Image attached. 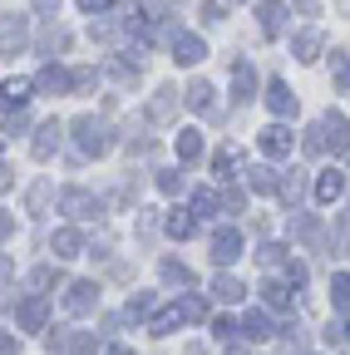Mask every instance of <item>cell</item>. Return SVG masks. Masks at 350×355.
I'll return each mask as SVG.
<instances>
[{
	"instance_id": "cell-17",
	"label": "cell",
	"mask_w": 350,
	"mask_h": 355,
	"mask_svg": "<svg viewBox=\"0 0 350 355\" xmlns=\"http://www.w3.org/2000/svg\"><path fill=\"white\" fill-rule=\"evenodd\" d=\"M345 193V173H335V168H326L321 178H316V202H335Z\"/></svg>"
},
{
	"instance_id": "cell-34",
	"label": "cell",
	"mask_w": 350,
	"mask_h": 355,
	"mask_svg": "<svg viewBox=\"0 0 350 355\" xmlns=\"http://www.w3.org/2000/svg\"><path fill=\"white\" fill-rule=\"evenodd\" d=\"M64 44H69V35H64L60 25H50L45 35H40V50H45V55H55V50H64Z\"/></svg>"
},
{
	"instance_id": "cell-7",
	"label": "cell",
	"mask_w": 350,
	"mask_h": 355,
	"mask_svg": "<svg viewBox=\"0 0 350 355\" xmlns=\"http://www.w3.org/2000/svg\"><path fill=\"white\" fill-rule=\"evenodd\" d=\"M291 144H296V133H291L286 123L261 128V153H267V158H286V153H291Z\"/></svg>"
},
{
	"instance_id": "cell-45",
	"label": "cell",
	"mask_w": 350,
	"mask_h": 355,
	"mask_svg": "<svg viewBox=\"0 0 350 355\" xmlns=\"http://www.w3.org/2000/svg\"><path fill=\"white\" fill-rule=\"evenodd\" d=\"M79 10L84 15H104V10H114V0H79Z\"/></svg>"
},
{
	"instance_id": "cell-32",
	"label": "cell",
	"mask_w": 350,
	"mask_h": 355,
	"mask_svg": "<svg viewBox=\"0 0 350 355\" xmlns=\"http://www.w3.org/2000/svg\"><path fill=\"white\" fill-rule=\"evenodd\" d=\"M331 306L350 311V277H331Z\"/></svg>"
},
{
	"instance_id": "cell-24",
	"label": "cell",
	"mask_w": 350,
	"mask_h": 355,
	"mask_svg": "<svg viewBox=\"0 0 350 355\" xmlns=\"http://www.w3.org/2000/svg\"><path fill=\"white\" fill-rule=\"evenodd\" d=\"M183 104H188V109H198V114H207V109H212V84H207V79H193Z\"/></svg>"
},
{
	"instance_id": "cell-52",
	"label": "cell",
	"mask_w": 350,
	"mask_h": 355,
	"mask_svg": "<svg viewBox=\"0 0 350 355\" xmlns=\"http://www.w3.org/2000/svg\"><path fill=\"white\" fill-rule=\"evenodd\" d=\"M10 232H15V217H10V212H0V242H6Z\"/></svg>"
},
{
	"instance_id": "cell-49",
	"label": "cell",
	"mask_w": 350,
	"mask_h": 355,
	"mask_svg": "<svg viewBox=\"0 0 350 355\" xmlns=\"http://www.w3.org/2000/svg\"><path fill=\"white\" fill-rule=\"evenodd\" d=\"M202 20H222V0H202Z\"/></svg>"
},
{
	"instance_id": "cell-35",
	"label": "cell",
	"mask_w": 350,
	"mask_h": 355,
	"mask_svg": "<svg viewBox=\"0 0 350 355\" xmlns=\"http://www.w3.org/2000/svg\"><path fill=\"white\" fill-rule=\"evenodd\" d=\"M291 237H306V242L321 237V222L316 217H291Z\"/></svg>"
},
{
	"instance_id": "cell-51",
	"label": "cell",
	"mask_w": 350,
	"mask_h": 355,
	"mask_svg": "<svg viewBox=\"0 0 350 355\" xmlns=\"http://www.w3.org/2000/svg\"><path fill=\"white\" fill-rule=\"evenodd\" d=\"M74 89H94V69H74Z\"/></svg>"
},
{
	"instance_id": "cell-36",
	"label": "cell",
	"mask_w": 350,
	"mask_h": 355,
	"mask_svg": "<svg viewBox=\"0 0 350 355\" xmlns=\"http://www.w3.org/2000/svg\"><path fill=\"white\" fill-rule=\"evenodd\" d=\"M109 74H114L119 84H134V79H139V69L128 64V60H109Z\"/></svg>"
},
{
	"instance_id": "cell-8",
	"label": "cell",
	"mask_w": 350,
	"mask_h": 355,
	"mask_svg": "<svg viewBox=\"0 0 350 355\" xmlns=\"http://www.w3.org/2000/svg\"><path fill=\"white\" fill-rule=\"evenodd\" d=\"M321 123V139H326V153H345V144H350V123L340 119V114H326V119H316Z\"/></svg>"
},
{
	"instance_id": "cell-44",
	"label": "cell",
	"mask_w": 350,
	"mask_h": 355,
	"mask_svg": "<svg viewBox=\"0 0 350 355\" xmlns=\"http://www.w3.org/2000/svg\"><path fill=\"white\" fill-rule=\"evenodd\" d=\"M286 286H306V266L301 261H286Z\"/></svg>"
},
{
	"instance_id": "cell-18",
	"label": "cell",
	"mask_w": 350,
	"mask_h": 355,
	"mask_svg": "<svg viewBox=\"0 0 350 355\" xmlns=\"http://www.w3.org/2000/svg\"><path fill=\"white\" fill-rule=\"evenodd\" d=\"M193 222H198L193 207H173V212L163 217V227H168V237H178V242H183V237H193Z\"/></svg>"
},
{
	"instance_id": "cell-46",
	"label": "cell",
	"mask_w": 350,
	"mask_h": 355,
	"mask_svg": "<svg viewBox=\"0 0 350 355\" xmlns=\"http://www.w3.org/2000/svg\"><path fill=\"white\" fill-rule=\"evenodd\" d=\"M20 128H30V119H25V109H15V114L6 119V133H20Z\"/></svg>"
},
{
	"instance_id": "cell-21",
	"label": "cell",
	"mask_w": 350,
	"mask_h": 355,
	"mask_svg": "<svg viewBox=\"0 0 350 355\" xmlns=\"http://www.w3.org/2000/svg\"><path fill=\"white\" fill-rule=\"evenodd\" d=\"M232 89H237V99H252V94H256V69L237 60V64H232Z\"/></svg>"
},
{
	"instance_id": "cell-57",
	"label": "cell",
	"mask_w": 350,
	"mask_h": 355,
	"mask_svg": "<svg viewBox=\"0 0 350 355\" xmlns=\"http://www.w3.org/2000/svg\"><path fill=\"white\" fill-rule=\"evenodd\" d=\"M296 10L301 15H316V0H296Z\"/></svg>"
},
{
	"instance_id": "cell-16",
	"label": "cell",
	"mask_w": 350,
	"mask_h": 355,
	"mask_svg": "<svg viewBox=\"0 0 350 355\" xmlns=\"http://www.w3.org/2000/svg\"><path fill=\"white\" fill-rule=\"evenodd\" d=\"M50 247H55V257H60V261H69V257H84V237H79L74 227H60Z\"/></svg>"
},
{
	"instance_id": "cell-13",
	"label": "cell",
	"mask_w": 350,
	"mask_h": 355,
	"mask_svg": "<svg viewBox=\"0 0 350 355\" xmlns=\"http://www.w3.org/2000/svg\"><path fill=\"white\" fill-rule=\"evenodd\" d=\"M45 321H50V306L40 301V296L20 301V326H25V331H45Z\"/></svg>"
},
{
	"instance_id": "cell-43",
	"label": "cell",
	"mask_w": 350,
	"mask_h": 355,
	"mask_svg": "<svg viewBox=\"0 0 350 355\" xmlns=\"http://www.w3.org/2000/svg\"><path fill=\"white\" fill-rule=\"evenodd\" d=\"M212 336H217V340H232V336H237V326H232L227 316H217V321H212Z\"/></svg>"
},
{
	"instance_id": "cell-22",
	"label": "cell",
	"mask_w": 350,
	"mask_h": 355,
	"mask_svg": "<svg viewBox=\"0 0 350 355\" xmlns=\"http://www.w3.org/2000/svg\"><path fill=\"white\" fill-rule=\"evenodd\" d=\"M242 336H247V340H267V336H272L267 311H247V316H242Z\"/></svg>"
},
{
	"instance_id": "cell-23",
	"label": "cell",
	"mask_w": 350,
	"mask_h": 355,
	"mask_svg": "<svg viewBox=\"0 0 350 355\" xmlns=\"http://www.w3.org/2000/svg\"><path fill=\"white\" fill-rule=\"evenodd\" d=\"M291 50H296V60H306V64H311V60L321 55V35H316V30H301V35L291 40Z\"/></svg>"
},
{
	"instance_id": "cell-53",
	"label": "cell",
	"mask_w": 350,
	"mask_h": 355,
	"mask_svg": "<svg viewBox=\"0 0 350 355\" xmlns=\"http://www.w3.org/2000/svg\"><path fill=\"white\" fill-rule=\"evenodd\" d=\"M0 355H15V336H6V331H0Z\"/></svg>"
},
{
	"instance_id": "cell-1",
	"label": "cell",
	"mask_w": 350,
	"mask_h": 355,
	"mask_svg": "<svg viewBox=\"0 0 350 355\" xmlns=\"http://www.w3.org/2000/svg\"><path fill=\"white\" fill-rule=\"evenodd\" d=\"M74 144L84 148V153H109V128H104V119H94V114H84V119H74Z\"/></svg>"
},
{
	"instance_id": "cell-31",
	"label": "cell",
	"mask_w": 350,
	"mask_h": 355,
	"mask_svg": "<svg viewBox=\"0 0 350 355\" xmlns=\"http://www.w3.org/2000/svg\"><path fill=\"white\" fill-rule=\"evenodd\" d=\"M217 202H222V198H217L212 188H202V193H193V217H212V212H217Z\"/></svg>"
},
{
	"instance_id": "cell-12",
	"label": "cell",
	"mask_w": 350,
	"mask_h": 355,
	"mask_svg": "<svg viewBox=\"0 0 350 355\" xmlns=\"http://www.w3.org/2000/svg\"><path fill=\"white\" fill-rule=\"evenodd\" d=\"M178 104H183V99H178V89L168 84V89H158V94L148 99V119H153V123H168L173 114H178Z\"/></svg>"
},
{
	"instance_id": "cell-29",
	"label": "cell",
	"mask_w": 350,
	"mask_h": 355,
	"mask_svg": "<svg viewBox=\"0 0 350 355\" xmlns=\"http://www.w3.org/2000/svg\"><path fill=\"white\" fill-rule=\"evenodd\" d=\"M212 296H217V301H242L247 286H242L237 277H217V282H212Z\"/></svg>"
},
{
	"instance_id": "cell-41",
	"label": "cell",
	"mask_w": 350,
	"mask_h": 355,
	"mask_svg": "<svg viewBox=\"0 0 350 355\" xmlns=\"http://www.w3.org/2000/svg\"><path fill=\"white\" fill-rule=\"evenodd\" d=\"M256 257H261V266H277V261L286 257V247H281V242H267V247H261Z\"/></svg>"
},
{
	"instance_id": "cell-39",
	"label": "cell",
	"mask_w": 350,
	"mask_h": 355,
	"mask_svg": "<svg viewBox=\"0 0 350 355\" xmlns=\"http://www.w3.org/2000/svg\"><path fill=\"white\" fill-rule=\"evenodd\" d=\"M148 311H153V296L143 291V296H134V301H128V311H123V316L134 321V316H148Z\"/></svg>"
},
{
	"instance_id": "cell-55",
	"label": "cell",
	"mask_w": 350,
	"mask_h": 355,
	"mask_svg": "<svg viewBox=\"0 0 350 355\" xmlns=\"http://www.w3.org/2000/svg\"><path fill=\"white\" fill-rule=\"evenodd\" d=\"M10 272H15V261H10V257H0V282H6Z\"/></svg>"
},
{
	"instance_id": "cell-15",
	"label": "cell",
	"mask_w": 350,
	"mask_h": 355,
	"mask_svg": "<svg viewBox=\"0 0 350 355\" xmlns=\"http://www.w3.org/2000/svg\"><path fill=\"white\" fill-rule=\"evenodd\" d=\"M202 55H207V44L198 35H178V40H173V60H178V64H198Z\"/></svg>"
},
{
	"instance_id": "cell-10",
	"label": "cell",
	"mask_w": 350,
	"mask_h": 355,
	"mask_svg": "<svg viewBox=\"0 0 350 355\" xmlns=\"http://www.w3.org/2000/svg\"><path fill=\"white\" fill-rule=\"evenodd\" d=\"M35 89H45V94H69V89H74V74L60 69V64H45V69L35 74Z\"/></svg>"
},
{
	"instance_id": "cell-47",
	"label": "cell",
	"mask_w": 350,
	"mask_h": 355,
	"mask_svg": "<svg viewBox=\"0 0 350 355\" xmlns=\"http://www.w3.org/2000/svg\"><path fill=\"white\" fill-rule=\"evenodd\" d=\"M222 207H227V212H242V207H247V198L232 188V193H222Z\"/></svg>"
},
{
	"instance_id": "cell-30",
	"label": "cell",
	"mask_w": 350,
	"mask_h": 355,
	"mask_svg": "<svg viewBox=\"0 0 350 355\" xmlns=\"http://www.w3.org/2000/svg\"><path fill=\"white\" fill-rule=\"evenodd\" d=\"M183 326V316H178V306H173V311H158V316H153V336H173V331H178Z\"/></svg>"
},
{
	"instance_id": "cell-11",
	"label": "cell",
	"mask_w": 350,
	"mask_h": 355,
	"mask_svg": "<svg viewBox=\"0 0 350 355\" xmlns=\"http://www.w3.org/2000/svg\"><path fill=\"white\" fill-rule=\"evenodd\" d=\"M30 89H35V79H6V84H0V109H6V114L25 109V99H30Z\"/></svg>"
},
{
	"instance_id": "cell-56",
	"label": "cell",
	"mask_w": 350,
	"mask_h": 355,
	"mask_svg": "<svg viewBox=\"0 0 350 355\" xmlns=\"http://www.w3.org/2000/svg\"><path fill=\"white\" fill-rule=\"evenodd\" d=\"M55 6H60V0H35V10H40V15H50Z\"/></svg>"
},
{
	"instance_id": "cell-58",
	"label": "cell",
	"mask_w": 350,
	"mask_h": 355,
	"mask_svg": "<svg viewBox=\"0 0 350 355\" xmlns=\"http://www.w3.org/2000/svg\"><path fill=\"white\" fill-rule=\"evenodd\" d=\"M104 355H134V350H128V345H109Z\"/></svg>"
},
{
	"instance_id": "cell-9",
	"label": "cell",
	"mask_w": 350,
	"mask_h": 355,
	"mask_svg": "<svg viewBox=\"0 0 350 355\" xmlns=\"http://www.w3.org/2000/svg\"><path fill=\"white\" fill-rule=\"evenodd\" d=\"M25 40H30L25 15H10L6 25H0V55H15V50H25Z\"/></svg>"
},
{
	"instance_id": "cell-14",
	"label": "cell",
	"mask_w": 350,
	"mask_h": 355,
	"mask_svg": "<svg viewBox=\"0 0 350 355\" xmlns=\"http://www.w3.org/2000/svg\"><path fill=\"white\" fill-rule=\"evenodd\" d=\"M267 109H272L277 119H286V114H296V94H291V84H281V79H277V84L267 89Z\"/></svg>"
},
{
	"instance_id": "cell-25",
	"label": "cell",
	"mask_w": 350,
	"mask_h": 355,
	"mask_svg": "<svg viewBox=\"0 0 350 355\" xmlns=\"http://www.w3.org/2000/svg\"><path fill=\"white\" fill-rule=\"evenodd\" d=\"M178 158H183V163L202 158V133H198V128H183V133H178Z\"/></svg>"
},
{
	"instance_id": "cell-5",
	"label": "cell",
	"mask_w": 350,
	"mask_h": 355,
	"mask_svg": "<svg viewBox=\"0 0 350 355\" xmlns=\"http://www.w3.org/2000/svg\"><path fill=\"white\" fill-rule=\"evenodd\" d=\"M99 306V282H74L69 296H64V311L69 316H89V311Z\"/></svg>"
},
{
	"instance_id": "cell-19",
	"label": "cell",
	"mask_w": 350,
	"mask_h": 355,
	"mask_svg": "<svg viewBox=\"0 0 350 355\" xmlns=\"http://www.w3.org/2000/svg\"><path fill=\"white\" fill-rule=\"evenodd\" d=\"M247 183H252V193H277V188H281V178H277L272 163H256V168L247 173Z\"/></svg>"
},
{
	"instance_id": "cell-6",
	"label": "cell",
	"mask_w": 350,
	"mask_h": 355,
	"mask_svg": "<svg viewBox=\"0 0 350 355\" xmlns=\"http://www.w3.org/2000/svg\"><path fill=\"white\" fill-rule=\"evenodd\" d=\"M256 25H261V35H267V40H281V30H286V6H281V0H261V6H256Z\"/></svg>"
},
{
	"instance_id": "cell-28",
	"label": "cell",
	"mask_w": 350,
	"mask_h": 355,
	"mask_svg": "<svg viewBox=\"0 0 350 355\" xmlns=\"http://www.w3.org/2000/svg\"><path fill=\"white\" fill-rule=\"evenodd\" d=\"M178 316H183V321H202V316H207V301H202L198 291H183V301H178Z\"/></svg>"
},
{
	"instance_id": "cell-38",
	"label": "cell",
	"mask_w": 350,
	"mask_h": 355,
	"mask_svg": "<svg viewBox=\"0 0 350 355\" xmlns=\"http://www.w3.org/2000/svg\"><path fill=\"white\" fill-rule=\"evenodd\" d=\"M331 69H335V89H350V60L345 55H331Z\"/></svg>"
},
{
	"instance_id": "cell-3",
	"label": "cell",
	"mask_w": 350,
	"mask_h": 355,
	"mask_svg": "<svg viewBox=\"0 0 350 355\" xmlns=\"http://www.w3.org/2000/svg\"><path fill=\"white\" fill-rule=\"evenodd\" d=\"M60 144H64V123H60V119H45V123H40V133H35V144H30V153H35L40 163H50V158L60 153Z\"/></svg>"
},
{
	"instance_id": "cell-48",
	"label": "cell",
	"mask_w": 350,
	"mask_h": 355,
	"mask_svg": "<svg viewBox=\"0 0 350 355\" xmlns=\"http://www.w3.org/2000/svg\"><path fill=\"white\" fill-rule=\"evenodd\" d=\"M158 188H163V193H178V188H183V178H178V173H163V178H158Z\"/></svg>"
},
{
	"instance_id": "cell-2",
	"label": "cell",
	"mask_w": 350,
	"mask_h": 355,
	"mask_svg": "<svg viewBox=\"0 0 350 355\" xmlns=\"http://www.w3.org/2000/svg\"><path fill=\"white\" fill-rule=\"evenodd\" d=\"M60 207H64V217H74V222H94V217L104 212V202H99L94 193H84V188H69V193L60 198Z\"/></svg>"
},
{
	"instance_id": "cell-40",
	"label": "cell",
	"mask_w": 350,
	"mask_h": 355,
	"mask_svg": "<svg viewBox=\"0 0 350 355\" xmlns=\"http://www.w3.org/2000/svg\"><path fill=\"white\" fill-rule=\"evenodd\" d=\"M326 340H331V345H345V340H350V321H331V326H326Z\"/></svg>"
},
{
	"instance_id": "cell-50",
	"label": "cell",
	"mask_w": 350,
	"mask_h": 355,
	"mask_svg": "<svg viewBox=\"0 0 350 355\" xmlns=\"http://www.w3.org/2000/svg\"><path fill=\"white\" fill-rule=\"evenodd\" d=\"M55 282V272H50V266H35V277H30V286H50Z\"/></svg>"
},
{
	"instance_id": "cell-37",
	"label": "cell",
	"mask_w": 350,
	"mask_h": 355,
	"mask_svg": "<svg viewBox=\"0 0 350 355\" xmlns=\"http://www.w3.org/2000/svg\"><path fill=\"white\" fill-rule=\"evenodd\" d=\"M306 153H311V158H321V153H326V139H321V123H311V128H306Z\"/></svg>"
},
{
	"instance_id": "cell-42",
	"label": "cell",
	"mask_w": 350,
	"mask_h": 355,
	"mask_svg": "<svg viewBox=\"0 0 350 355\" xmlns=\"http://www.w3.org/2000/svg\"><path fill=\"white\" fill-rule=\"evenodd\" d=\"M45 202H50V183H35V188H30V212H40Z\"/></svg>"
},
{
	"instance_id": "cell-33",
	"label": "cell",
	"mask_w": 350,
	"mask_h": 355,
	"mask_svg": "<svg viewBox=\"0 0 350 355\" xmlns=\"http://www.w3.org/2000/svg\"><path fill=\"white\" fill-rule=\"evenodd\" d=\"M277 193H281V202H296V198L306 193V178H301V173H286V178H281V188H277Z\"/></svg>"
},
{
	"instance_id": "cell-27",
	"label": "cell",
	"mask_w": 350,
	"mask_h": 355,
	"mask_svg": "<svg viewBox=\"0 0 350 355\" xmlns=\"http://www.w3.org/2000/svg\"><path fill=\"white\" fill-rule=\"evenodd\" d=\"M261 301H267L272 311H286V306H291V291H286V282H261Z\"/></svg>"
},
{
	"instance_id": "cell-54",
	"label": "cell",
	"mask_w": 350,
	"mask_h": 355,
	"mask_svg": "<svg viewBox=\"0 0 350 355\" xmlns=\"http://www.w3.org/2000/svg\"><path fill=\"white\" fill-rule=\"evenodd\" d=\"M0 193H10V168L0 163Z\"/></svg>"
},
{
	"instance_id": "cell-20",
	"label": "cell",
	"mask_w": 350,
	"mask_h": 355,
	"mask_svg": "<svg viewBox=\"0 0 350 355\" xmlns=\"http://www.w3.org/2000/svg\"><path fill=\"white\" fill-rule=\"evenodd\" d=\"M237 168H242V148H237V144L217 148V158H212V173H217V178H232Z\"/></svg>"
},
{
	"instance_id": "cell-26",
	"label": "cell",
	"mask_w": 350,
	"mask_h": 355,
	"mask_svg": "<svg viewBox=\"0 0 350 355\" xmlns=\"http://www.w3.org/2000/svg\"><path fill=\"white\" fill-rule=\"evenodd\" d=\"M158 277H163L168 286H193V272H188L183 261H173V257H168V261L158 266Z\"/></svg>"
},
{
	"instance_id": "cell-4",
	"label": "cell",
	"mask_w": 350,
	"mask_h": 355,
	"mask_svg": "<svg viewBox=\"0 0 350 355\" xmlns=\"http://www.w3.org/2000/svg\"><path fill=\"white\" fill-rule=\"evenodd\" d=\"M237 257H242V232L237 227H217L212 232V261L217 266H232Z\"/></svg>"
}]
</instances>
